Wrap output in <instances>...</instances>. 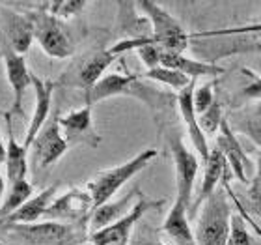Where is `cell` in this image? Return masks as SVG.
Instances as JSON below:
<instances>
[{"mask_svg": "<svg viewBox=\"0 0 261 245\" xmlns=\"http://www.w3.org/2000/svg\"><path fill=\"white\" fill-rule=\"evenodd\" d=\"M118 60V56L112 55L110 49L93 51L82 60L73 64L69 70L65 71L60 79V84L65 86L82 88L84 94H88L101 79L105 77V71Z\"/></svg>", "mask_w": 261, "mask_h": 245, "instance_id": "10", "label": "cell"}, {"mask_svg": "<svg viewBox=\"0 0 261 245\" xmlns=\"http://www.w3.org/2000/svg\"><path fill=\"white\" fill-rule=\"evenodd\" d=\"M129 245H166V243L157 240V238H146V236H140L135 243H129Z\"/></svg>", "mask_w": 261, "mask_h": 245, "instance_id": "34", "label": "cell"}, {"mask_svg": "<svg viewBox=\"0 0 261 245\" xmlns=\"http://www.w3.org/2000/svg\"><path fill=\"white\" fill-rule=\"evenodd\" d=\"M224 122V113H222V103L220 101H215V103L205 110V113H201L198 115V124H200L201 131L207 135H217L218 129H220V125Z\"/></svg>", "mask_w": 261, "mask_h": 245, "instance_id": "30", "label": "cell"}, {"mask_svg": "<svg viewBox=\"0 0 261 245\" xmlns=\"http://www.w3.org/2000/svg\"><path fill=\"white\" fill-rule=\"evenodd\" d=\"M215 101H217L215 82H207V84H201V86L196 84V88H194V107H196V113H198V115L205 113V110L209 109Z\"/></svg>", "mask_w": 261, "mask_h": 245, "instance_id": "31", "label": "cell"}, {"mask_svg": "<svg viewBox=\"0 0 261 245\" xmlns=\"http://www.w3.org/2000/svg\"><path fill=\"white\" fill-rule=\"evenodd\" d=\"M138 56H140L142 64L146 65L147 70H155L161 65V58H163V47H159L157 43H147L142 45L140 49H136Z\"/></svg>", "mask_w": 261, "mask_h": 245, "instance_id": "33", "label": "cell"}, {"mask_svg": "<svg viewBox=\"0 0 261 245\" xmlns=\"http://www.w3.org/2000/svg\"><path fill=\"white\" fill-rule=\"evenodd\" d=\"M239 88L235 94V101H261V77L250 68H239Z\"/></svg>", "mask_w": 261, "mask_h": 245, "instance_id": "26", "label": "cell"}, {"mask_svg": "<svg viewBox=\"0 0 261 245\" xmlns=\"http://www.w3.org/2000/svg\"><path fill=\"white\" fill-rule=\"evenodd\" d=\"M138 191H140V187H133L127 195H123L118 201H109L105 202L103 206L95 208L92 212V215H90V221H88L90 230L97 232V230L105 229V227H110V225L118 223L120 219L125 217L127 213L133 210V206H135L133 201L138 196Z\"/></svg>", "mask_w": 261, "mask_h": 245, "instance_id": "22", "label": "cell"}, {"mask_svg": "<svg viewBox=\"0 0 261 245\" xmlns=\"http://www.w3.org/2000/svg\"><path fill=\"white\" fill-rule=\"evenodd\" d=\"M164 204H166L164 198H149L140 189L138 191V196H136L135 206H133V210L127 213L125 217L120 219L118 223L110 225V227L97 230V232H92L88 241L93 245H129L130 238H133V230L142 221V217L147 212H151V210L163 208Z\"/></svg>", "mask_w": 261, "mask_h": 245, "instance_id": "7", "label": "cell"}, {"mask_svg": "<svg viewBox=\"0 0 261 245\" xmlns=\"http://www.w3.org/2000/svg\"><path fill=\"white\" fill-rule=\"evenodd\" d=\"M228 161L222 155V152L215 148L211 150V155L205 161V170H203V178H201V185L198 193H196V198L192 201V208L189 212V217H196L198 212L201 210V206L205 204V201L209 196L218 189V184L224 180V176L228 174Z\"/></svg>", "mask_w": 261, "mask_h": 245, "instance_id": "18", "label": "cell"}, {"mask_svg": "<svg viewBox=\"0 0 261 245\" xmlns=\"http://www.w3.org/2000/svg\"><path fill=\"white\" fill-rule=\"evenodd\" d=\"M88 227V223L45 221L34 225H13L8 229L32 245H81L82 240H86L84 234Z\"/></svg>", "mask_w": 261, "mask_h": 245, "instance_id": "6", "label": "cell"}, {"mask_svg": "<svg viewBox=\"0 0 261 245\" xmlns=\"http://www.w3.org/2000/svg\"><path fill=\"white\" fill-rule=\"evenodd\" d=\"M140 75L142 79L166 84V86L174 88L177 92H181L183 88L189 86L192 82V79H189L187 75H183V73H179V71L175 70H170V68H164V65H159L155 70H146V73H140Z\"/></svg>", "mask_w": 261, "mask_h": 245, "instance_id": "27", "label": "cell"}, {"mask_svg": "<svg viewBox=\"0 0 261 245\" xmlns=\"http://www.w3.org/2000/svg\"><path fill=\"white\" fill-rule=\"evenodd\" d=\"M60 110L56 109L50 115L49 122L43 125V129L39 131L38 137L34 139V142L30 144V159L36 169L47 170L50 169L55 163H58L64 158L69 144L65 141L64 133L60 127Z\"/></svg>", "mask_w": 261, "mask_h": 245, "instance_id": "8", "label": "cell"}, {"mask_svg": "<svg viewBox=\"0 0 261 245\" xmlns=\"http://www.w3.org/2000/svg\"><path fill=\"white\" fill-rule=\"evenodd\" d=\"M159 152L155 148H146L140 153H136L135 158L125 161V163L107 169L103 172H99L90 184L86 185V189L90 191L93 201V210L99 206H103L105 202H109L112 196L120 191V187L127 184L130 178H135L138 172L146 169L147 165L153 163V159L157 158Z\"/></svg>", "mask_w": 261, "mask_h": 245, "instance_id": "3", "label": "cell"}, {"mask_svg": "<svg viewBox=\"0 0 261 245\" xmlns=\"http://www.w3.org/2000/svg\"><path fill=\"white\" fill-rule=\"evenodd\" d=\"M4 189H6V180H4V176L0 174V201H2V195H4Z\"/></svg>", "mask_w": 261, "mask_h": 245, "instance_id": "36", "label": "cell"}, {"mask_svg": "<svg viewBox=\"0 0 261 245\" xmlns=\"http://www.w3.org/2000/svg\"><path fill=\"white\" fill-rule=\"evenodd\" d=\"M116 96H129V98L140 99L142 103H146L153 110L155 116L164 113L174 101L170 94L146 84L138 73H109L90 92L84 94V105L93 107L95 103H101L105 99L116 98Z\"/></svg>", "mask_w": 261, "mask_h": 245, "instance_id": "1", "label": "cell"}, {"mask_svg": "<svg viewBox=\"0 0 261 245\" xmlns=\"http://www.w3.org/2000/svg\"><path fill=\"white\" fill-rule=\"evenodd\" d=\"M6 163V142L2 141V133H0V165Z\"/></svg>", "mask_w": 261, "mask_h": 245, "instance_id": "35", "label": "cell"}, {"mask_svg": "<svg viewBox=\"0 0 261 245\" xmlns=\"http://www.w3.org/2000/svg\"><path fill=\"white\" fill-rule=\"evenodd\" d=\"M163 232L168 234V238L175 245H198L194 230L191 227L189 208L179 201H174V204L170 208L168 215L163 223Z\"/></svg>", "mask_w": 261, "mask_h": 245, "instance_id": "23", "label": "cell"}, {"mask_svg": "<svg viewBox=\"0 0 261 245\" xmlns=\"http://www.w3.org/2000/svg\"><path fill=\"white\" fill-rule=\"evenodd\" d=\"M248 202L252 206V212L256 213L257 217H261V152L257 155L256 163V172L250 180V189H248Z\"/></svg>", "mask_w": 261, "mask_h": 245, "instance_id": "32", "label": "cell"}, {"mask_svg": "<svg viewBox=\"0 0 261 245\" xmlns=\"http://www.w3.org/2000/svg\"><path fill=\"white\" fill-rule=\"evenodd\" d=\"M226 245H261V240L252 236V232L248 230L243 213H237L231 217V232H229V240Z\"/></svg>", "mask_w": 261, "mask_h": 245, "instance_id": "29", "label": "cell"}, {"mask_svg": "<svg viewBox=\"0 0 261 245\" xmlns=\"http://www.w3.org/2000/svg\"><path fill=\"white\" fill-rule=\"evenodd\" d=\"M92 105H82L60 116V127L69 146L97 148L101 144V135L93 125Z\"/></svg>", "mask_w": 261, "mask_h": 245, "instance_id": "13", "label": "cell"}, {"mask_svg": "<svg viewBox=\"0 0 261 245\" xmlns=\"http://www.w3.org/2000/svg\"><path fill=\"white\" fill-rule=\"evenodd\" d=\"M32 88L34 96H36V103H34V113L28 124L27 135L22 144L27 148H30V144L34 142V139L38 137V133L43 129V125L49 122L50 118V107H53V94H55L56 82L49 81V79H41L36 73L32 75Z\"/></svg>", "mask_w": 261, "mask_h": 245, "instance_id": "16", "label": "cell"}, {"mask_svg": "<svg viewBox=\"0 0 261 245\" xmlns=\"http://www.w3.org/2000/svg\"><path fill=\"white\" fill-rule=\"evenodd\" d=\"M0 43L24 56L34 43V25L27 11H15L0 6Z\"/></svg>", "mask_w": 261, "mask_h": 245, "instance_id": "12", "label": "cell"}, {"mask_svg": "<svg viewBox=\"0 0 261 245\" xmlns=\"http://www.w3.org/2000/svg\"><path fill=\"white\" fill-rule=\"evenodd\" d=\"M27 13L32 19L34 39L38 41L45 55H49L50 58H58V60L71 58L75 55V43H73L69 30L64 27V21L39 10L38 6H34V10Z\"/></svg>", "mask_w": 261, "mask_h": 245, "instance_id": "5", "label": "cell"}, {"mask_svg": "<svg viewBox=\"0 0 261 245\" xmlns=\"http://www.w3.org/2000/svg\"><path fill=\"white\" fill-rule=\"evenodd\" d=\"M81 245H93V243H90V241H86V243H81Z\"/></svg>", "mask_w": 261, "mask_h": 245, "instance_id": "37", "label": "cell"}, {"mask_svg": "<svg viewBox=\"0 0 261 245\" xmlns=\"http://www.w3.org/2000/svg\"><path fill=\"white\" fill-rule=\"evenodd\" d=\"M231 129L248 137L254 144L261 150V103L237 110L228 118Z\"/></svg>", "mask_w": 261, "mask_h": 245, "instance_id": "24", "label": "cell"}, {"mask_svg": "<svg viewBox=\"0 0 261 245\" xmlns=\"http://www.w3.org/2000/svg\"><path fill=\"white\" fill-rule=\"evenodd\" d=\"M161 65L164 68H170V70H175L187 75L189 79L196 81L198 77H218L226 73L222 65H217L215 62L209 60H196L187 56L185 53H172V51H164L163 49V58H161Z\"/></svg>", "mask_w": 261, "mask_h": 245, "instance_id": "21", "label": "cell"}, {"mask_svg": "<svg viewBox=\"0 0 261 245\" xmlns=\"http://www.w3.org/2000/svg\"><path fill=\"white\" fill-rule=\"evenodd\" d=\"M0 53H2V62L6 68V77L11 86L13 94V105L11 113L13 115H22V98L30 86H32V71L28 70L24 56L10 49L6 43H0Z\"/></svg>", "mask_w": 261, "mask_h": 245, "instance_id": "14", "label": "cell"}, {"mask_svg": "<svg viewBox=\"0 0 261 245\" xmlns=\"http://www.w3.org/2000/svg\"><path fill=\"white\" fill-rule=\"evenodd\" d=\"M136 8L149 21L151 38L159 47L172 53H185V49L191 45V36L172 13H168L161 4L149 2V0L138 2Z\"/></svg>", "mask_w": 261, "mask_h": 245, "instance_id": "4", "label": "cell"}, {"mask_svg": "<svg viewBox=\"0 0 261 245\" xmlns=\"http://www.w3.org/2000/svg\"><path fill=\"white\" fill-rule=\"evenodd\" d=\"M0 60H2V53H0Z\"/></svg>", "mask_w": 261, "mask_h": 245, "instance_id": "38", "label": "cell"}, {"mask_svg": "<svg viewBox=\"0 0 261 245\" xmlns=\"http://www.w3.org/2000/svg\"><path fill=\"white\" fill-rule=\"evenodd\" d=\"M39 10L47 11L49 15L56 17V19H71L82 13V10L88 6L86 0H53V2H39L36 4Z\"/></svg>", "mask_w": 261, "mask_h": 245, "instance_id": "28", "label": "cell"}, {"mask_svg": "<svg viewBox=\"0 0 261 245\" xmlns=\"http://www.w3.org/2000/svg\"><path fill=\"white\" fill-rule=\"evenodd\" d=\"M168 146L175 165V201L183 202L189 212L192 208L194 196V182L200 170V163L194 153L185 146L179 133H172L168 137Z\"/></svg>", "mask_w": 261, "mask_h": 245, "instance_id": "9", "label": "cell"}, {"mask_svg": "<svg viewBox=\"0 0 261 245\" xmlns=\"http://www.w3.org/2000/svg\"><path fill=\"white\" fill-rule=\"evenodd\" d=\"M32 196H34V185L28 182V178L11 184L4 202L0 204V219L4 221L6 217H10L11 213L17 212V210H19L27 201H30Z\"/></svg>", "mask_w": 261, "mask_h": 245, "instance_id": "25", "label": "cell"}, {"mask_svg": "<svg viewBox=\"0 0 261 245\" xmlns=\"http://www.w3.org/2000/svg\"><path fill=\"white\" fill-rule=\"evenodd\" d=\"M56 193H58V184H53V185H49V187H45V189H41L39 193H36L30 201L24 202L17 212L11 213L10 217H6L2 223H6L8 227L38 223L39 219H45V213H47L49 206L56 198Z\"/></svg>", "mask_w": 261, "mask_h": 245, "instance_id": "20", "label": "cell"}, {"mask_svg": "<svg viewBox=\"0 0 261 245\" xmlns=\"http://www.w3.org/2000/svg\"><path fill=\"white\" fill-rule=\"evenodd\" d=\"M6 133H8V141H6V180L8 184H15L19 180H24L28 174V150L22 142L15 139L13 133V124H11V113H6Z\"/></svg>", "mask_w": 261, "mask_h": 245, "instance_id": "19", "label": "cell"}, {"mask_svg": "<svg viewBox=\"0 0 261 245\" xmlns=\"http://www.w3.org/2000/svg\"><path fill=\"white\" fill-rule=\"evenodd\" d=\"M198 82L192 81L189 86H185L181 92H177V109H179V115L183 118V124H185L187 135L191 139V144L196 152L200 153L203 163H205L209 155H211V150L207 146V137L205 133L201 131L200 124H198V113H196L194 107V88Z\"/></svg>", "mask_w": 261, "mask_h": 245, "instance_id": "15", "label": "cell"}, {"mask_svg": "<svg viewBox=\"0 0 261 245\" xmlns=\"http://www.w3.org/2000/svg\"><path fill=\"white\" fill-rule=\"evenodd\" d=\"M217 148L222 152V155L226 158V161H228L229 172H231L241 184H246V182L250 180V178L246 176V172L250 169L252 161L248 159L245 150H243L241 142L237 141L235 131L231 129L228 118H224L222 125H220V129H218V133H217Z\"/></svg>", "mask_w": 261, "mask_h": 245, "instance_id": "17", "label": "cell"}, {"mask_svg": "<svg viewBox=\"0 0 261 245\" xmlns=\"http://www.w3.org/2000/svg\"><path fill=\"white\" fill-rule=\"evenodd\" d=\"M231 206L228 202L226 191L217 189L196 219V243L198 245H226L231 232Z\"/></svg>", "mask_w": 261, "mask_h": 245, "instance_id": "2", "label": "cell"}, {"mask_svg": "<svg viewBox=\"0 0 261 245\" xmlns=\"http://www.w3.org/2000/svg\"><path fill=\"white\" fill-rule=\"evenodd\" d=\"M93 212V201L88 189H67L58 195L45 213V221L58 223H88Z\"/></svg>", "mask_w": 261, "mask_h": 245, "instance_id": "11", "label": "cell"}]
</instances>
